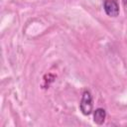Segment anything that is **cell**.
Returning a JSON list of instances; mask_svg holds the SVG:
<instances>
[{
    "label": "cell",
    "mask_w": 127,
    "mask_h": 127,
    "mask_svg": "<svg viewBox=\"0 0 127 127\" xmlns=\"http://www.w3.org/2000/svg\"><path fill=\"white\" fill-rule=\"evenodd\" d=\"M103 8L105 13L110 17H117L119 15V5L116 0H104Z\"/></svg>",
    "instance_id": "obj_2"
},
{
    "label": "cell",
    "mask_w": 127,
    "mask_h": 127,
    "mask_svg": "<svg viewBox=\"0 0 127 127\" xmlns=\"http://www.w3.org/2000/svg\"><path fill=\"white\" fill-rule=\"evenodd\" d=\"M92 96L88 90H85L82 93V97L79 103V109L84 115H89L92 112Z\"/></svg>",
    "instance_id": "obj_1"
},
{
    "label": "cell",
    "mask_w": 127,
    "mask_h": 127,
    "mask_svg": "<svg viewBox=\"0 0 127 127\" xmlns=\"http://www.w3.org/2000/svg\"><path fill=\"white\" fill-rule=\"evenodd\" d=\"M122 2H123V5H124V7L127 9V0H122Z\"/></svg>",
    "instance_id": "obj_4"
},
{
    "label": "cell",
    "mask_w": 127,
    "mask_h": 127,
    "mask_svg": "<svg viewBox=\"0 0 127 127\" xmlns=\"http://www.w3.org/2000/svg\"><path fill=\"white\" fill-rule=\"evenodd\" d=\"M105 118H106V111L103 108L95 109V111L93 113V120L96 124H98V125L103 124V122L105 121Z\"/></svg>",
    "instance_id": "obj_3"
}]
</instances>
